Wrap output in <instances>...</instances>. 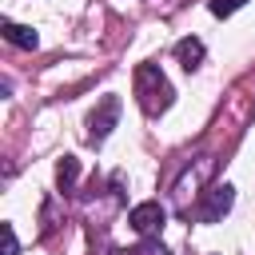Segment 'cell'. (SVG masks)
<instances>
[{
    "instance_id": "obj_1",
    "label": "cell",
    "mask_w": 255,
    "mask_h": 255,
    "mask_svg": "<svg viewBox=\"0 0 255 255\" xmlns=\"http://www.w3.org/2000/svg\"><path fill=\"white\" fill-rule=\"evenodd\" d=\"M135 96H139L143 112L155 116V112H163L171 104V84H167V76L155 64H139L135 68Z\"/></svg>"
},
{
    "instance_id": "obj_2",
    "label": "cell",
    "mask_w": 255,
    "mask_h": 255,
    "mask_svg": "<svg viewBox=\"0 0 255 255\" xmlns=\"http://www.w3.org/2000/svg\"><path fill=\"white\" fill-rule=\"evenodd\" d=\"M231 199H235V191H231L227 183H215V187H207V191H203V199H199V207H195L199 223H219V219L231 211Z\"/></svg>"
},
{
    "instance_id": "obj_3",
    "label": "cell",
    "mask_w": 255,
    "mask_h": 255,
    "mask_svg": "<svg viewBox=\"0 0 255 255\" xmlns=\"http://www.w3.org/2000/svg\"><path fill=\"white\" fill-rule=\"evenodd\" d=\"M116 120H120V96H104L100 100V108L88 116V139H104L112 128H116Z\"/></svg>"
},
{
    "instance_id": "obj_4",
    "label": "cell",
    "mask_w": 255,
    "mask_h": 255,
    "mask_svg": "<svg viewBox=\"0 0 255 255\" xmlns=\"http://www.w3.org/2000/svg\"><path fill=\"white\" fill-rule=\"evenodd\" d=\"M163 219H167V211H163L155 199H147V203H135V207L128 211V223H131L139 235H155V231L163 227Z\"/></svg>"
},
{
    "instance_id": "obj_5",
    "label": "cell",
    "mask_w": 255,
    "mask_h": 255,
    "mask_svg": "<svg viewBox=\"0 0 255 255\" xmlns=\"http://www.w3.org/2000/svg\"><path fill=\"white\" fill-rule=\"evenodd\" d=\"M0 32H4V40H8V44L24 48V52H32V48L40 44V36H36L28 24H12V20H4V24H0Z\"/></svg>"
},
{
    "instance_id": "obj_6",
    "label": "cell",
    "mask_w": 255,
    "mask_h": 255,
    "mask_svg": "<svg viewBox=\"0 0 255 255\" xmlns=\"http://www.w3.org/2000/svg\"><path fill=\"white\" fill-rule=\"evenodd\" d=\"M175 60H179L187 72L199 68V64H203V40H199V36H183V40L175 44Z\"/></svg>"
},
{
    "instance_id": "obj_7",
    "label": "cell",
    "mask_w": 255,
    "mask_h": 255,
    "mask_svg": "<svg viewBox=\"0 0 255 255\" xmlns=\"http://www.w3.org/2000/svg\"><path fill=\"white\" fill-rule=\"evenodd\" d=\"M76 175H80V159H76V155H64L60 167H56V187H60L64 195H72V191H76Z\"/></svg>"
},
{
    "instance_id": "obj_8",
    "label": "cell",
    "mask_w": 255,
    "mask_h": 255,
    "mask_svg": "<svg viewBox=\"0 0 255 255\" xmlns=\"http://www.w3.org/2000/svg\"><path fill=\"white\" fill-rule=\"evenodd\" d=\"M120 255H171V251H167L159 239H151V235H147L143 243H135V247H124Z\"/></svg>"
},
{
    "instance_id": "obj_9",
    "label": "cell",
    "mask_w": 255,
    "mask_h": 255,
    "mask_svg": "<svg viewBox=\"0 0 255 255\" xmlns=\"http://www.w3.org/2000/svg\"><path fill=\"white\" fill-rule=\"evenodd\" d=\"M243 4H247V0H211V4H207V8H211V12H215V16H231V12H239V8H243Z\"/></svg>"
},
{
    "instance_id": "obj_10",
    "label": "cell",
    "mask_w": 255,
    "mask_h": 255,
    "mask_svg": "<svg viewBox=\"0 0 255 255\" xmlns=\"http://www.w3.org/2000/svg\"><path fill=\"white\" fill-rule=\"evenodd\" d=\"M0 231H4V255H16V251H20V243H16V231H12V223H4Z\"/></svg>"
}]
</instances>
